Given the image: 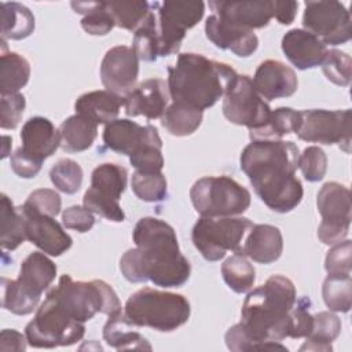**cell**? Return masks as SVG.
<instances>
[{
    "label": "cell",
    "mask_w": 352,
    "mask_h": 352,
    "mask_svg": "<svg viewBox=\"0 0 352 352\" xmlns=\"http://www.w3.org/2000/svg\"><path fill=\"white\" fill-rule=\"evenodd\" d=\"M324 268L327 274H351L352 243L349 239H344L333 245V248L327 252Z\"/></svg>",
    "instance_id": "obj_50"
},
{
    "label": "cell",
    "mask_w": 352,
    "mask_h": 352,
    "mask_svg": "<svg viewBox=\"0 0 352 352\" xmlns=\"http://www.w3.org/2000/svg\"><path fill=\"white\" fill-rule=\"evenodd\" d=\"M297 301L294 283L283 275L270 276L246 296L241 324L254 342V351H287L278 341L290 337V311Z\"/></svg>",
    "instance_id": "obj_3"
},
{
    "label": "cell",
    "mask_w": 352,
    "mask_h": 352,
    "mask_svg": "<svg viewBox=\"0 0 352 352\" xmlns=\"http://www.w3.org/2000/svg\"><path fill=\"white\" fill-rule=\"evenodd\" d=\"M270 104L256 91L249 76H236L224 94L223 114L235 124L252 129L263 126L271 114Z\"/></svg>",
    "instance_id": "obj_11"
},
{
    "label": "cell",
    "mask_w": 352,
    "mask_h": 352,
    "mask_svg": "<svg viewBox=\"0 0 352 352\" xmlns=\"http://www.w3.org/2000/svg\"><path fill=\"white\" fill-rule=\"evenodd\" d=\"M282 51L300 70L320 66L327 55V45L305 29H292L282 37Z\"/></svg>",
    "instance_id": "obj_20"
},
{
    "label": "cell",
    "mask_w": 352,
    "mask_h": 352,
    "mask_svg": "<svg viewBox=\"0 0 352 352\" xmlns=\"http://www.w3.org/2000/svg\"><path fill=\"white\" fill-rule=\"evenodd\" d=\"M298 3L297 1H275L274 18L280 25H290L297 14Z\"/></svg>",
    "instance_id": "obj_55"
},
{
    "label": "cell",
    "mask_w": 352,
    "mask_h": 352,
    "mask_svg": "<svg viewBox=\"0 0 352 352\" xmlns=\"http://www.w3.org/2000/svg\"><path fill=\"white\" fill-rule=\"evenodd\" d=\"M103 142L107 148L128 157L147 144H162L155 126H142L138 122L126 118H117L106 124L103 131Z\"/></svg>",
    "instance_id": "obj_15"
},
{
    "label": "cell",
    "mask_w": 352,
    "mask_h": 352,
    "mask_svg": "<svg viewBox=\"0 0 352 352\" xmlns=\"http://www.w3.org/2000/svg\"><path fill=\"white\" fill-rule=\"evenodd\" d=\"M136 327L121 311L109 316L103 326V338L114 349H147L151 351L148 341L136 331Z\"/></svg>",
    "instance_id": "obj_27"
},
{
    "label": "cell",
    "mask_w": 352,
    "mask_h": 352,
    "mask_svg": "<svg viewBox=\"0 0 352 352\" xmlns=\"http://www.w3.org/2000/svg\"><path fill=\"white\" fill-rule=\"evenodd\" d=\"M190 198L194 209L205 217L239 216L250 206V192L230 176H205L198 179Z\"/></svg>",
    "instance_id": "obj_7"
},
{
    "label": "cell",
    "mask_w": 352,
    "mask_h": 352,
    "mask_svg": "<svg viewBox=\"0 0 352 352\" xmlns=\"http://www.w3.org/2000/svg\"><path fill=\"white\" fill-rule=\"evenodd\" d=\"M10 164H11V169L14 170V173L23 179H32V177L37 176V173L40 172V169L43 166L41 161L26 154L21 147L16 148L11 154Z\"/></svg>",
    "instance_id": "obj_53"
},
{
    "label": "cell",
    "mask_w": 352,
    "mask_h": 352,
    "mask_svg": "<svg viewBox=\"0 0 352 352\" xmlns=\"http://www.w3.org/2000/svg\"><path fill=\"white\" fill-rule=\"evenodd\" d=\"M1 11V40H22L34 30V16L23 4L3 1Z\"/></svg>",
    "instance_id": "obj_30"
},
{
    "label": "cell",
    "mask_w": 352,
    "mask_h": 352,
    "mask_svg": "<svg viewBox=\"0 0 352 352\" xmlns=\"http://www.w3.org/2000/svg\"><path fill=\"white\" fill-rule=\"evenodd\" d=\"M19 209L26 220V238L43 253L56 257L72 248V236L62 228L55 217L30 213L21 206Z\"/></svg>",
    "instance_id": "obj_18"
},
{
    "label": "cell",
    "mask_w": 352,
    "mask_h": 352,
    "mask_svg": "<svg viewBox=\"0 0 352 352\" xmlns=\"http://www.w3.org/2000/svg\"><path fill=\"white\" fill-rule=\"evenodd\" d=\"M246 217H205L201 216L192 227L191 241L208 261H219L228 250L242 253L243 239L253 228Z\"/></svg>",
    "instance_id": "obj_8"
},
{
    "label": "cell",
    "mask_w": 352,
    "mask_h": 352,
    "mask_svg": "<svg viewBox=\"0 0 352 352\" xmlns=\"http://www.w3.org/2000/svg\"><path fill=\"white\" fill-rule=\"evenodd\" d=\"M72 8L82 14L81 28L92 36H104L111 32L116 22L106 7V1H72Z\"/></svg>",
    "instance_id": "obj_33"
},
{
    "label": "cell",
    "mask_w": 352,
    "mask_h": 352,
    "mask_svg": "<svg viewBox=\"0 0 352 352\" xmlns=\"http://www.w3.org/2000/svg\"><path fill=\"white\" fill-rule=\"evenodd\" d=\"M132 238L136 248L126 250L120 260V270L126 280H150L161 287H179L188 280L191 265L180 253L170 224L157 217H142Z\"/></svg>",
    "instance_id": "obj_1"
},
{
    "label": "cell",
    "mask_w": 352,
    "mask_h": 352,
    "mask_svg": "<svg viewBox=\"0 0 352 352\" xmlns=\"http://www.w3.org/2000/svg\"><path fill=\"white\" fill-rule=\"evenodd\" d=\"M139 74V58L131 47L117 45L110 48L100 63L103 87L120 96L135 88Z\"/></svg>",
    "instance_id": "obj_14"
},
{
    "label": "cell",
    "mask_w": 352,
    "mask_h": 352,
    "mask_svg": "<svg viewBox=\"0 0 352 352\" xmlns=\"http://www.w3.org/2000/svg\"><path fill=\"white\" fill-rule=\"evenodd\" d=\"M26 106L25 96L21 92L1 95L0 99V126L14 129L18 126Z\"/></svg>",
    "instance_id": "obj_48"
},
{
    "label": "cell",
    "mask_w": 352,
    "mask_h": 352,
    "mask_svg": "<svg viewBox=\"0 0 352 352\" xmlns=\"http://www.w3.org/2000/svg\"><path fill=\"white\" fill-rule=\"evenodd\" d=\"M132 50L139 59L144 62H154L160 56V33L158 19L151 11L144 23L135 32Z\"/></svg>",
    "instance_id": "obj_39"
},
{
    "label": "cell",
    "mask_w": 352,
    "mask_h": 352,
    "mask_svg": "<svg viewBox=\"0 0 352 352\" xmlns=\"http://www.w3.org/2000/svg\"><path fill=\"white\" fill-rule=\"evenodd\" d=\"M128 172L124 166L113 162H106L96 166L91 175V187L103 195L120 199L125 191Z\"/></svg>",
    "instance_id": "obj_35"
},
{
    "label": "cell",
    "mask_w": 352,
    "mask_h": 352,
    "mask_svg": "<svg viewBox=\"0 0 352 352\" xmlns=\"http://www.w3.org/2000/svg\"><path fill=\"white\" fill-rule=\"evenodd\" d=\"M221 275L227 286L235 293H245L253 287L256 270L242 253H234L221 264Z\"/></svg>",
    "instance_id": "obj_36"
},
{
    "label": "cell",
    "mask_w": 352,
    "mask_h": 352,
    "mask_svg": "<svg viewBox=\"0 0 352 352\" xmlns=\"http://www.w3.org/2000/svg\"><path fill=\"white\" fill-rule=\"evenodd\" d=\"M30 77L29 62L16 52H1L0 56V92L1 95L16 94Z\"/></svg>",
    "instance_id": "obj_31"
},
{
    "label": "cell",
    "mask_w": 352,
    "mask_h": 352,
    "mask_svg": "<svg viewBox=\"0 0 352 352\" xmlns=\"http://www.w3.org/2000/svg\"><path fill=\"white\" fill-rule=\"evenodd\" d=\"M132 191L144 202H160L168 195V183L161 172L146 173L136 170L132 175Z\"/></svg>",
    "instance_id": "obj_40"
},
{
    "label": "cell",
    "mask_w": 352,
    "mask_h": 352,
    "mask_svg": "<svg viewBox=\"0 0 352 352\" xmlns=\"http://www.w3.org/2000/svg\"><path fill=\"white\" fill-rule=\"evenodd\" d=\"M56 276L55 263L45 253L32 252L21 264L16 283L29 294L41 297Z\"/></svg>",
    "instance_id": "obj_25"
},
{
    "label": "cell",
    "mask_w": 352,
    "mask_h": 352,
    "mask_svg": "<svg viewBox=\"0 0 352 352\" xmlns=\"http://www.w3.org/2000/svg\"><path fill=\"white\" fill-rule=\"evenodd\" d=\"M296 135L305 142L334 144L351 153V110H301Z\"/></svg>",
    "instance_id": "obj_10"
},
{
    "label": "cell",
    "mask_w": 352,
    "mask_h": 352,
    "mask_svg": "<svg viewBox=\"0 0 352 352\" xmlns=\"http://www.w3.org/2000/svg\"><path fill=\"white\" fill-rule=\"evenodd\" d=\"M168 102V84L161 78H148L124 96V109L128 117L143 116L148 120H157L164 116Z\"/></svg>",
    "instance_id": "obj_17"
},
{
    "label": "cell",
    "mask_w": 352,
    "mask_h": 352,
    "mask_svg": "<svg viewBox=\"0 0 352 352\" xmlns=\"http://www.w3.org/2000/svg\"><path fill=\"white\" fill-rule=\"evenodd\" d=\"M302 25L326 45L351 40V14L340 1H305Z\"/></svg>",
    "instance_id": "obj_13"
},
{
    "label": "cell",
    "mask_w": 352,
    "mask_h": 352,
    "mask_svg": "<svg viewBox=\"0 0 352 352\" xmlns=\"http://www.w3.org/2000/svg\"><path fill=\"white\" fill-rule=\"evenodd\" d=\"M333 349L331 344H323L319 341H314V340H307L301 346L300 351H319V352H330Z\"/></svg>",
    "instance_id": "obj_56"
},
{
    "label": "cell",
    "mask_w": 352,
    "mask_h": 352,
    "mask_svg": "<svg viewBox=\"0 0 352 352\" xmlns=\"http://www.w3.org/2000/svg\"><path fill=\"white\" fill-rule=\"evenodd\" d=\"M252 81L260 96L268 100L289 98L298 87L294 70L283 62L274 59L261 62Z\"/></svg>",
    "instance_id": "obj_19"
},
{
    "label": "cell",
    "mask_w": 352,
    "mask_h": 352,
    "mask_svg": "<svg viewBox=\"0 0 352 352\" xmlns=\"http://www.w3.org/2000/svg\"><path fill=\"white\" fill-rule=\"evenodd\" d=\"M298 124L300 111L292 107H278L271 111L263 126L249 131V136L252 140H279L285 135L296 132Z\"/></svg>",
    "instance_id": "obj_32"
},
{
    "label": "cell",
    "mask_w": 352,
    "mask_h": 352,
    "mask_svg": "<svg viewBox=\"0 0 352 352\" xmlns=\"http://www.w3.org/2000/svg\"><path fill=\"white\" fill-rule=\"evenodd\" d=\"M3 140H4V148H3V155H1V157H3V158H6V157L8 155L7 146H8V144H11V143H8V142H12V140H11V138H10V136H3Z\"/></svg>",
    "instance_id": "obj_57"
},
{
    "label": "cell",
    "mask_w": 352,
    "mask_h": 352,
    "mask_svg": "<svg viewBox=\"0 0 352 352\" xmlns=\"http://www.w3.org/2000/svg\"><path fill=\"white\" fill-rule=\"evenodd\" d=\"M28 344L26 336L14 329H4L0 333V351H25Z\"/></svg>",
    "instance_id": "obj_54"
},
{
    "label": "cell",
    "mask_w": 352,
    "mask_h": 352,
    "mask_svg": "<svg viewBox=\"0 0 352 352\" xmlns=\"http://www.w3.org/2000/svg\"><path fill=\"white\" fill-rule=\"evenodd\" d=\"M0 245L6 250H15L26 238V220L19 208H15L12 201L1 194L0 198Z\"/></svg>",
    "instance_id": "obj_29"
},
{
    "label": "cell",
    "mask_w": 352,
    "mask_h": 352,
    "mask_svg": "<svg viewBox=\"0 0 352 352\" xmlns=\"http://www.w3.org/2000/svg\"><path fill=\"white\" fill-rule=\"evenodd\" d=\"M58 307L72 319L85 323L96 314L113 315L121 312V302L114 289L100 279L91 282L73 280L65 274L48 293Z\"/></svg>",
    "instance_id": "obj_5"
},
{
    "label": "cell",
    "mask_w": 352,
    "mask_h": 352,
    "mask_svg": "<svg viewBox=\"0 0 352 352\" xmlns=\"http://www.w3.org/2000/svg\"><path fill=\"white\" fill-rule=\"evenodd\" d=\"M84 334V323L67 316L48 294L25 327L28 344L33 348L69 346L82 340Z\"/></svg>",
    "instance_id": "obj_9"
},
{
    "label": "cell",
    "mask_w": 352,
    "mask_h": 352,
    "mask_svg": "<svg viewBox=\"0 0 352 352\" xmlns=\"http://www.w3.org/2000/svg\"><path fill=\"white\" fill-rule=\"evenodd\" d=\"M62 224L69 230H76L77 232H87L95 224L94 213L85 206H70L62 213Z\"/></svg>",
    "instance_id": "obj_52"
},
{
    "label": "cell",
    "mask_w": 352,
    "mask_h": 352,
    "mask_svg": "<svg viewBox=\"0 0 352 352\" xmlns=\"http://www.w3.org/2000/svg\"><path fill=\"white\" fill-rule=\"evenodd\" d=\"M341 331V320L337 315L329 311H322L314 315V323L307 340L319 341L323 344H331Z\"/></svg>",
    "instance_id": "obj_47"
},
{
    "label": "cell",
    "mask_w": 352,
    "mask_h": 352,
    "mask_svg": "<svg viewBox=\"0 0 352 352\" xmlns=\"http://www.w3.org/2000/svg\"><path fill=\"white\" fill-rule=\"evenodd\" d=\"M206 37L221 50H231L236 56L248 58L258 47V38L253 30L230 25L212 14L205 22Z\"/></svg>",
    "instance_id": "obj_21"
},
{
    "label": "cell",
    "mask_w": 352,
    "mask_h": 352,
    "mask_svg": "<svg viewBox=\"0 0 352 352\" xmlns=\"http://www.w3.org/2000/svg\"><path fill=\"white\" fill-rule=\"evenodd\" d=\"M52 184L65 194H76L82 184V169L74 160L62 158L50 170Z\"/></svg>",
    "instance_id": "obj_42"
},
{
    "label": "cell",
    "mask_w": 352,
    "mask_h": 352,
    "mask_svg": "<svg viewBox=\"0 0 352 352\" xmlns=\"http://www.w3.org/2000/svg\"><path fill=\"white\" fill-rule=\"evenodd\" d=\"M309 300L305 297L296 301L290 311V337L302 338L311 333L314 315L309 314Z\"/></svg>",
    "instance_id": "obj_51"
},
{
    "label": "cell",
    "mask_w": 352,
    "mask_h": 352,
    "mask_svg": "<svg viewBox=\"0 0 352 352\" xmlns=\"http://www.w3.org/2000/svg\"><path fill=\"white\" fill-rule=\"evenodd\" d=\"M124 314L138 327L169 333L187 323L191 308L182 294L143 287L126 300Z\"/></svg>",
    "instance_id": "obj_6"
},
{
    "label": "cell",
    "mask_w": 352,
    "mask_h": 352,
    "mask_svg": "<svg viewBox=\"0 0 352 352\" xmlns=\"http://www.w3.org/2000/svg\"><path fill=\"white\" fill-rule=\"evenodd\" d=\"M209 7L224 22L253 30L261 29L270 23L274 18L275 1L274 0H257V1H223L212 0Z\"/></svg>",
    "instance_id": "obj_16"
},
{
    "label": "cell",
    "mask_w": 352,
    "mask_h": 352,
    "mask_svg": "<svg viewBox=\"0 0 352 352\" xmlns=\"http://www.w3.org/2000/svg\"><path fill=\"white\" fill-rule=\"evenodd\" d=\"M298 147L290 140H252L241 153V169L258 198L274 212L287 213L301 202L304 190L296 177Z\"/></svg>",
    "instance_id": "obj_2"
},
{
    "label": "cell",
    "mask_w": 352,
    "mask_h": 352,
    "mask_svg": "<svg viewBox=\"0 0 352 352\" xmlns=\"http://www.w3.org/2000/svg\"><path fill=\"white\" fill-rule=\"evenodd\" d=\"M227 63L208 59L201 54H179L168 67V91L173 102L198 110L212 107L236 78Z\"/></svg>",
    "instance_id": "obj_4"
},
{
    "label": "cell",
    "mask_w": 352,
    "mask_h": 352,
    "mask_svg": "<svg viewBox=\"0 0 352 352\" xmlns=\"http://www.w3.org/2000/svg\"><path fill=\"white\" fill-rule=\"evenodd\" d=\"M62 199L55 190L51 188H38L29 194L28 199L25 201L21 208L30 213L45 214L51 217H56L60 212Z\"/></svg>",
    "instance_id": "obj_45"
},
{
    "label": "cell",
    "mask_w": 352,
    "mask_h": 352,
    "mask_svg": "<svg viewBox=\"0 0 352 352\" xmlns=\"http://www.w3.org/2000/svg\"><path fill=\"white\" fill-rule=\"evenodd\" d=\"M202 117V110L173 102L161 117V124L173 136H188L198 129Z\"/></svg>",
    "instance_id": "obj_34"
},
{
    "label": "cell",
    "mask_w": 352,
    "mask_h": 352,
    "mask_svg": "<svg viewBox=\"0 0 352 352\" xmlns=\"http://www.w3.org/2000/svg\"><path fill=\"white\" fill-rule=\"evenodd\" d=\"M106 7L111 14L116 26L136 32L153 11V4L147 1H106Z\"/></svg>",
    "instance_id": "obj_38"
},
{
    "label": "cell",
    "mask_w": 352,
    "mask_h": 352,
    "mask_svg": "<svg viewBox=\"0 0 352 352\" xmlns=\"http://www.w3.org/2000/svg\"><path fill=\"white\" fill-rule=\"evenodd\" d=\"M82 202H84V206L89 212H92L95 214H99V216H102V217H104L110 221L120 223V221L125 220V213L121 209L118 201L114 199V198H110L107 195L100 194L99 191H96L92 187H89L85 191Z\"/></svg>",
    "instance_id": "obj_44"
},
{
    "label": "cell",
    "mask_w": 352,
    "mask_h": 352,
    "mask_svg": "<svg viewBox=\"0 0 352 352\" xmlns=\"http://www.w3.org/2000/svg\"><path fill=\"white\" fill-rule=\"evenodd\" d=\"M283 250V236L278 227L254 224L243 242V254L260 264L276 261Z\"/></svg>",
    "instance_id": "obj_24"
},
{
    "label": "cell",
    "mask_w": 352,
    "mask_h": 352,
    "mask_svg": "<svg viewBox=\"0 0 352 352\" xmlns=\"http://www.w3.org/2000/svg\"><path fill=\"white\" fill-rule=\"evenodd\" d=\"M21 148L38 161L51 157L60 146L59 131L45 117L29 118L21 129Z\"/></svg>",
    "instance_id": "obj_23"
},
{
    "label": "cell",
    "mask_w": 352,
    "mask_h": 352,
    "mask_svg": "<svg viewBox=\"0 0 352 352\" xmlns=\"http://www.w3.org/2000/svg\"><path fill=\"white\" fill-rule=\"evenodd\" d=\"M320 66H322L323 74L329 81L340 87L349 85L351 76H352L351 74L352 60L346 52H342L336 48L329 50Z\"/></svg>",
    "instance_id": "obj_43"
},
{
    "label": "cell",
    "mask_w": 352,
    "mask_h": 352,
    "mask_svg": "<svg viewBox=\"0 0 352 352\" xmlns=\"http://www.w3.org/2000/svg\"><path fill=\"white\" fill-rule=\"evenodd\" d=\"M326 307L334 312H348L352 305L351 274H329L322 286Z\"/></svg>",
    "instance_id": "obj_37"
},
{
    "label": "cell",
    "mask_w": 352,
    "mask_h": 352,
    "mask_svg": "<svg viewBox=\"0 0 352 352\" xmlns=\"http://www.w3.org/2000/svg\"><path fill=\"white\" fill-rule=\"evenodd\" d=\"M60 147L67 153L88 150L98 136V124L82 114L67 117L59 126Z\"/></svg>",
    "instance_id": "obj_28"
},
{
    "label": "cell",
    "mask_w": 352,
    "mask_h": 352,
    "mask_svg": "<svg viewBox=\"0 0 352 352\" xmlns=\"http://www.w3.org/2000/svg\"><path fill=\"white\" fill-rule=\"evenodd\" d=\"M1 289H3V297H1V305L7 311L15 314V315H29L32 314L40 298L29 294L25 292L18 283L16 279H1Z\"/></svg>",
    "instance_id": "obj_41"
},
{
    "label": "cell",
    "mask_w": 352,
    "mask_h": 352,
    "mask_svg": "<svg viewBox=\"0 0 352 352\" xmlns=\"http://www.w3.org/2000/svg\"><path fill=\"white\" fill-rule=\"evenodd\" d=\"M318 212L322 216V223L326 227L349 230L351 226V192L349 190L337 183H324L316 198Z\"/></svg>",
    "instance_id": "obj_22"
},
{
    "label": "cell",
    "mask_w": 352,
    "mask_h": 352,
    "mask_svg": "<svg viewBox=\"0 0 352 352\" xmlns=\"http://www.w3.org/2000/svg\"><path fill=\"white\" fill-rule=\"evenodd\" d=\"M160 33V56L179 51L186 32L194 28L204 16L202 1H164L157 4Z\"/></svg>",
    "instance_id": "obj_12"
},
{
    "label": "cell",
    "mask_w": 352,
    "mask_h": 352,
    "mask_svg": "<svg viewBox=\"0 0 352 352\" xmlns=\"http://www.w3.org/2000/svg\"><path fill=\"white\" fill-rule=\"evenodd\" d=\"M121 106H124V98L107 89L82 94L74 103L77 114H82L96 124H109L117 120Z\"/></svg>",
    "instance_id": "obj_26"
},
{
    "label": "cell",
    "mask_w": 352,
    "mask_h": 352,
    "mask_svg": "<svg viewBox=\"0 0 352 352\" xmlns=\"http://www.w3.org/2000/svg\"><path fill=\"white\" fill-rule=\"evenodd\" d=\"M161 148L162 144H147L132 154L129 157V162L139 172H161L164 168V157Z\"/></svg>",
    "instance_id": "obj_49"
},
{
    "label": "cell",
    "mask_w": 352,
    "mask_h": 352,
    "mask_svg": "<svg viewBox=\"0 0 352 352\" xmlns=\"http://www.w3.org/2000/svg\"><path fill=\"white\" fill-rule=\"evenodd\" d=\"M298 168L308 182H319L327 170L326 153L318 146L307 147L298 157Z\"/></svg>",
    "instance_id": "obj_46"
}]
</instances>
